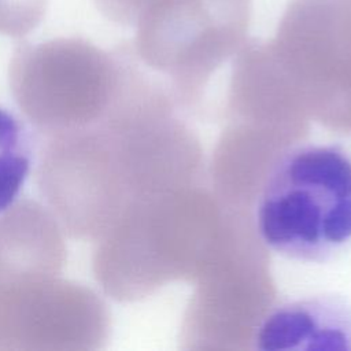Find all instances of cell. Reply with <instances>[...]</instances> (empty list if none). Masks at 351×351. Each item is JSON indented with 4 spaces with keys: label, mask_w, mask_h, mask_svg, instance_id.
<instances>
[{
    "label": "cell",
    "mask_w": 351,
    "mask_h": 351,
    "mask_svg": "<svg viewBox=\"0 0 351 351\" xmlns=\"http://www.w3.org/2000/svg\"><path fill=\"white\" fill-rule=\"evenodd\" d=\"M177 104L170 85L132 55L101 118L45 137L38 188L71 237L95 243L129 208L199 184V141Z\"/></svg>",
    "instance_id": "1"
},
{
    "label": "cell",
    "mask_w": 351,
    "mask_h": 351,
    "mask_svg": "<svg viewBox=\"0 0 351 351\" xmlns=\"http://www.w3.org/2000/svg\"><path fill=\"white\" fill-rule=\"evenodd\" d=\"M233 222L234 211L199 184L166 192L130 208L95 241V277L118 302L199 278L222 252Z\"/></svg>",
    "instance_id": "2"
},
{
    "label": "cell",
    "mask_w": 351,
    "mask_h": 351,
    "mask_svg": "<svg viewBox=\"0 0 351 351\" xmlns=\"http://www.w3.org/2000/svg\"><path fill=\"white\" fill-rule=\"evenodd\" d=\"M254 200L265 247L326 262L351 244V155L335 144H293L270 165Z\"/></svg>",
    "instance_id": "3"
},
{
    "label": "cell",
    "mask_w": 351,
    "mask_h": 351,
    "mask_svg": "<svg viewBox=\"0 0 351 351\" xmlns=\"http://www.w3.org/2000/svg\"><path fill=\"white\" fill-rule=\"evenodd\" d=\"M130 47L107 52L82 38H53L16 48L12 96L45 137L101 118L125 81Z\"/></svg>",
    "instance_id": "4"
},
{
    "label": "cell",
    "mask_w": 351,
    "mask_h": 351,
    "mask_svg": "<svg viewBox=\"0 0 351 351\" xmlns=\"http://www.w3.org/2000/svg\"><path fill=\"white\" fill-rule=\"evenodd\" d=\"M265 48L307 119L351 133V0H291Z\"/></svg>",
    "instance_id": "5"
},
{
    "label": "cell",
    "mask_w": 351,
    "mask_h": 351,
    "mask_svg": "<svg viewBox=\"0 0 351 351\" xmlns=\"http://www.w3.org/2000/svg\"><path fill=\"white\" fill-rule=\"evenodd\" d=\"M251 0H152L136 22L134 52L192 106L210 75L245 44Z\"/></svg>",
    "instance_id": "6"
},
{
    "label": "cell",
    "mask_w": 351,
    "mask_h": 351,
    "mask_svg": "<svg viewBox=\"0 0 351 351\" xmlns=\"http://www.w3.org/2000/svg\"><path fill=\"white\" fill-rule=\"evenodd\" d=\"M110 313L88 287L60 276L0 287V350L103 348Z\"/></svg>",
    "instance_id": "7"
},
{
    "label": "cell",
    "mask_w": 351,
    "mask_h": 351,
    "mask_svg": "<svg viewBox=\"0 0 351 351\" xmlns=\"http://www.w3.org/2000/svg\"><path fill=\"white\" fill-rule=\"evenodd\" d=\"M64 261L59 222L41 204L25 199L0 217V287L60 276Z\"/></svg>",
    "instance_id": "8"
},
{
    "label": "cell",
    "mask_w": 351,
    "mask_h": 351,
    "mask_svg": "<svg viewBox=\"0 0 351 351\" xmlns=\"http://www.w3.org/2000/svg\"><path fill=\"white\" fill-rule=\"evenodd\" d=\"M254 343L259 350H351V306L315 296L271 307Z\"/></svg>",
    "instance_id": "9"
},
{
    "label": "cell",
    "mask_w": 351,
    "mask_h": 351,
    "mask_svg": "<svg viewBox=\"0 0 351 351\" xmlns=\"http://www.w3.org/2000/svg\"><path fill=\"white\" fill-rule=\"evenodd\" d=\"M32 138L21 119L0 107V213L16 200L30 173Z\"/></svg>",
    "instance_id": "10"
},
{
    "label": "cell",
    "mask_w": 351,
    "mask_h": 351,
    "mask_svg": "<svg viewBox=\"0 0 351 351\" xmlns=\"http://www.w3.org/2000/svg\"><path fill=\"white\" fill-rule=\"evenodd\" d=\"M47 0H0V34L22 37L43 19Z\"/></svg>",
    "instance_id": "11"
}]
</instances>
